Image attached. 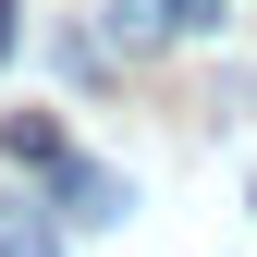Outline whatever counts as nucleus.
I'll list each match as a JSON object with an SVG mask.
<instances>
[{
    "instance_id": "obj_6",
    "label": "nucleus",
    "mask_w": 257,
    "mask_h": 257,
    "mask_svg": "<svg viewBox=\"0 0 257 257\" xmlns=\"http://www.w3.org/2000/svg\"><path fill=\"white\" fill-rule=\"evenodd\" d=\"M245 208H257V184H245Z\"/></svg>"
},
{
    "instance_id": "obj_2",
    "label": "nucleus",
    "mask_w": 257,
    "mask_h": 257,
    "mask_svg": "<svg viewBox=\"0 0 257 257\" xmlns=\"http://www.w3.org/2000/svg\"><path fill=\"white\" fill-rule=\"evenodd\" d=\"M49 208H61V220H86V233H110V220H135V184L98 172V159H61V172H49Z\"/></svg>"
},
{
    "instance_id": "obj_1",
    "label": "nucleus",
    "mask_w": 257,
    "mask_h": 257,
    "mask_svg": "<svg viewBox=\"0 0 257 257\" xmlns=\"http://www.w3.org/2000/svg\"><path fill=\"white\" fill-rule=\"evenodd\" d=\"M208 25H220V0H110V49H172Z\"/></svg>"
},
{
    "instance_id": "obj_3",
    "label": "nucleus",
    "mask_w": 257,
    "mask_h": 257,
    "mask_svg": "<svg viewBox=\"0 0 257 257\" xmlns=\"http://www.w3.org/2000/svg\"><path fill=\"white\" fill-rule=\"evenodd\" d=\"M0 159H25V172H61V159H74V135H61L49 110H13V122H0Z\"/></svg>"
},
{
    "instance_id": "obj_5",
    "label": "nucleus",
    "mask_w": 257,
    "mask_h": 257,
    "mask_svg": "<svg viewBox=\"0 0 257 257\" xmlns=\"http://www.w3.org/2000/svg\"><path fill=\"white\" fill-rule=\"evenodd\" d=\"M13 37H25V25H13V0H0V61H13Z\"/></svg>"
},
{
    "instance_id": "obj_4",
    "label": "nucleus",
    "mask_w": 257,
    "mask_h": 257,
    "mask_svg": "<svg viewBox=\"0 0 257 257\" xmlns=\"http://www.w3.org/2000/svg\"><path fill=\"white\" fill-rule=\"evenodd\" d=\"M0 257H61V220L37 196H13V184H0Z\"/></svg>"
}]
</instances>
